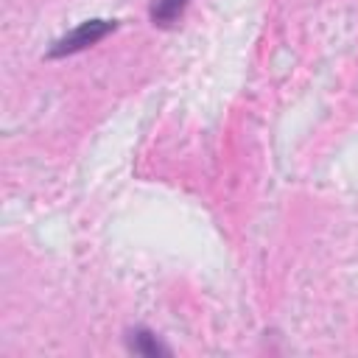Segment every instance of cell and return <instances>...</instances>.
<instances>
[{"label": "cell", "mask_w": 358, "mask_h": 358, "mask_svg": "<svg viewBox=\"0 0 358 358\" xmlns=\"http://www.w3.org/2000/svg\"><path fill=\"white\" fill-rule=\"evenodd\" d=\"M123 344L131 355H140V358H171L173 350L148 327L137 324V327H129L126 336H123Z\"/></svg>", "instance_id": "cell-2"}, {"label": "cell", "mask_w": 358, "mask_h": 358, "mask_svg": "<svg viewBox=\"0 0 358 358\" xmlns=\"http://www.w3.org/2000/svg\"><path fill=\"white\" fill-rule=\"evenodd\" d=\"M185 6H187V0H154L151 8H148V17H151L154 25L168 28L171 22H176L182 17Z\"/></svg>", "instance_id": "cell-3"}, {"label": "cell", "mask_w": 358, "mask_h": 358, "mask_svg": "<svg viewBox=\"0 0 358 358\" xmlns=\"http://www.w3.org/2000/svg\"><path fill=\"white\" fill-rule=\"evenodd\" d=\"M117 28L115 20H101V17H92V20H84L78 22L73 31H67L64 36H59L50 48H48V59H67V56H76L92 45H98L103 36H109L112 31Z\"/></svg>", "instance_id": "cell-1"}]
</instances>
